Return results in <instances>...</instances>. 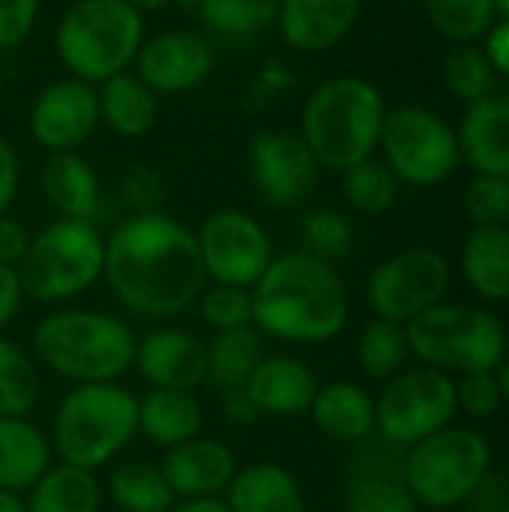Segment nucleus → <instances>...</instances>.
Instances as JSON below:
<instances>
[{"mask_svg": "<svg viewBox=\"0 0 509 512\" xmlns=\"http://www.w3.org/2000/svg\"><path fill=\"white\" fill-rule=\"evenodd\" d=\"M102 279L129 315L150 321L189 312L207 285L195 231L159 210L132 213L105 237Z\"/></svg>", "mask_w": 509, "mask_h": 512, "instance_id": "f257e3e1", "label": "nucleus"}, {"mask_svg": "<svg viewBox=\"0 0 509 512\" xmlns=\"http://www.w3.org/2000/svg\"><path fill=\"white\" fill-rule=\"evenodd\" d=\"M351 318V294L333 264L300 249L276 255L252 285V327L288 345L333 342Z\"/></svg>", "mask_w": 509, "mask_h": 512, "instance_id": "f03ea898", "label": "nucleus"}, {"mask_svg": "<svg viewBox=\"0 0 509 512\" xmlns=\"http://www.w3.org/2000/svg\"><path fill=\"white\" fill-rule=\"evenodd\" d=\"M33 357L57 378L75 384H114L135 360L138 336L102 309L60 306L33 327Z\"/></svg>", "mask_w": 509, "mask_h": 512, "instance_id": "7ed1b4c3", "label": "nucleus"}, {"mask_svg": "<svg viewBox=\"0 0 509 512\" xmlns=\"http://www.w3.org/2000/svg\"><path fill=\"white\" fill-rule=\"evenodd\" d=\"M384 117L387 105L375 84L357 75H339L309 93L300 138L321 168L348 171L351 165L372 159L381 144Z\"/></svg>", "mask_w": 509, "mask_h": 512, "instance_id": "20e7f679", "label": "nucleus"}, {"mask_svg": "<svg viewBox=\"0 0 509 512\" xmlns=\"http://www.w3.org/2000/svg\"><path fill=\"white\" fill-rule=\"evenodd\" d=\"M138 435V396L120 381L75 384L54 408V462L99 471L111 465Z\"/></svg>", "mask_w": 509, "mask_h": 512, "instance_id": "39448f33", "label": "nucleus"}, {"mask_svg": "<svg viewBox=\"0 0 509 512\" xmlns=\"http://www.w3.org/2000/svg\"><path fill=\"white\" fill-rule=\"evenodd\" d=\"M54 45L72 78L102 84L135 63L144 45V15L123 0H78L57 21Z\"/></svg>", "mask_w": 509, "mask_h": 512, "instance_id": "423d86ee", "label": "nucleus"}, {"mask_svg": "<svg viewBox=\"0 0 509 512\" xmlns=\"http://www.w3.org/2000/svg\"><path fill=\"white\" fill-rule=\"evenodd\" d=\"M105 267V237L96 222L87 219H54L39 234L18 264L24 297L63 306L102 279Z\"/></svg>", "mask_w": 509, "mask_h": 512, "instance_id": "0eeeda50", "label": "nucleus"}, {"mask_svg": "<svg viewBox=\"0 0 509 512\" xmlns=\"http://www.w3.org/2000/svg\"><path fill=\"white\" fill-rule=\"evenodd\" d=\"M405 333L411 354L441 372H495L507 351L504 324L480 306L438 303L414 315Z\"/></svg>", "mask_w": 509, "mask_h": 512, "instance_id": "6e6552de", "label": "nucleus"}, {"mask_svg": "<svg viewBox=\"0 0 509 512\" xmlns=\"http://www.w3.org/2000/svg\"><path fill=\"white\" fill-rule=\"evenodd\" d=\"M492 453L480 432L447 426L405 453V483L420 507L447 510L468 501L489 477Z\"/></svg>", "mask_w": 509, "mask_h": 512, "instance_id": "1a4fd4ad", "label": "nucleus"}, {"mask_svg": "<svg viewBox=\"0 0 509 512\" xmlns=\"http://www.w3.org/2000/svg\"><path fill=\"white\" fill-rule=\"evenodd\" d=\"M456 411V381L447 372L432 366L399 372L375 399V432L408 450L447 429Z\"/></svg>", "mask_w": 509, "mask_h": 512, "instance_id": "9d476101", "label": "nucleus"}, {"mask_svg": "<svg viewBox=\"0 0 509 512\" xmlns=\"http://www.w3.org/2000/svg\"><path fill=\"white\" fill-rule=\"evenodd\" d=\"M381 147L396 180L411 186L441 183L447 174L456 171L462 159L459 138L447 126V120L420 105L387 111L381 126Z\"/></svg>", "mask_w": 509, "mask_h": 512, "instance_id": "9b49d317", "label": "nucleus"}, {"mask_svg": "<svg viewBox=\"0 0 509 512\" xmlns=\"http://www.w3.org/2000/svg\"><path fill=\"white\" fill-rule=\"evenodd\" d=\"M195 240L207 282L216 285L252 288L276 258L273 240L264 231V225L237 207L213 210L198 225Z\"/></svg>", "mask_w": 509, "mask_h": 512, "instance_id": "f8f14e48", "label": "nucleus"}, {"mask_svg": "<svg viewBox=\"0 0 509 512\" xmlns=\"http://www.w3.org/2000/svg\"><path fill=\"white\" fill-rule=\"evenodd\" d=\"M450 288V264L435 249H405L381 261L366 282L375 318L408 324L414 315L441 303Z\"/></svg>", "mask_w": 509, "mask_h": 512, "instance_id": "ddd939ff", "label": "nucleus"}, {"mask_svg": "<svg viewBox=\"0 0 509 512\" xmlns=\"http://www.w3.org/2000/svg\"><path fill=\"white\" fill-rule=\"evenodd\" d=\"M249 168L258 198L276 210H291L312 195L321 165L300 135L267 129L252 135Z\"/></svg>", "mask_w": 509, "mask_h": 512, "instance_id": "4468645a", "label": "nucleus"}, {"mask_svg": "<svg viewBox=\"0 0 509 512\" xmlns=\"http://www.w3.org/2000/svg\"><path fill=\"white\" fill-rule=\"evenodd\" d=\"M30 135L48 153H75L99 126L96 84L60 78L39 90L30 108Z\"/></svg>", "mask_w": 509, "mask_h": 512, "instance_id": "2eb2a0df", "label": "nucleus"}, {"mask_svg": "<svg viewBox=\"0 0 509 512\" xmlns=\"http://www.w3.org/2000/svg\"><path fill=\"white\" fill-rule=\"evenodd\" d=\"M405 447L372 435L357 444L348 471V512H420L405 483Z\"/></svg>", "mask_w": 509, "mask_h": 512, "instance_id": "dca6fc26", "label": "nucleus"}, {"mask_svg": "<svg viewBox=\"0 0 509 512\" xmlns=\"http://www.w3.org/2000/svg\"><path fill=\"white\" fill-rule=\"evenodd\" d=\"M132 369L153 390H198L207 375V342L183 327H153L138 336Z\"/></svg>", "mask_w": 509, "mask_h": 512, "instance_id": "f3484780", "label": "nucleus"}, {"mask_svg": "<svg viewBox=\"0 0 509 512\" xmlns=\"http://www.w3.org/2000/svg\"><path fill=\"white\" fill-rule=\"evenodd\" d=\"M213 69V45L195 30H165L147 39L135 57V75L153 93L195 90Z\"/></svg>", "mask_w": 509, "mask_h": 512, "instance_id": "a211bd4d", "label": "nucleus"}, {"mask_svg": "<svg viewBox=\"0 0 509 512\" xmlns=\"http://www.w3.org/2000/svg\"><path fill=\"white\" fill-rule=\"evenodd\" d=\"M159 468L177 501H207L225 498L240 462L228 444L198 435L180 447L165 450Z\"/></svg>", "mask_w": 509, "mask_h": 512, "instance_id": "6ab92c4d", "label": "nucleus"}, {"mask_svg": "<svg viewBox=\"0 0 509 512\" xmlns=\"http://www.w3.org/2000/svg\"><path fill=\"white\" fill-rule=\"evenodd\" d=\"M459 153L477 174H509V78L468 102L459 126Z\"/></svg>", "mask_w": 509, "mask_h": 512, "instance_id": "aec40b11", "label": "nucleus"}, {"mask_svg": "<svg viewBox=\"0 0 509 512\" xmlns=\"http://www.w3.org/2000/svg\"><path fill=\"white\" fill-rule=\"evenodd\" d=\"M363 0H279L276 24L294 51H327L360 21Z\"/></svg>", "mask_w": 509, "mask_h": 512, "instance_id": "412c9836", "label": "nucleus"}, {"mask_svg": "<svg viewBox=\"0 0 509 512\" xmlns=\"http://www.w3.org/2000/svg\"><path fill=\"white\" fill-rule=\"evenodd\" d=\"M318 378L309 363L291 354H267L252 378L246 381V393L258 405L261 417H300L309 411Z\"/></svg>", "mask_w": 509, "mask_h": 512, "instance_id": "4be33fe9", "label": "nucleus"}, {"mask_svg": "<svg viewBox=\"0 0 509 512\" xmlns=\"http://www.w3.org/2000/svg\"><path fill=\"white\" fill-rule=\"evenodd\" d=\"M306 414L330 441L360 444L375 435V399L354 381L321 384Z\"/></svg>", "mask_w": 509, "mask_h": 512, "instance_id": "5701e85b", "label": "nucleus"}, {"mask_svg": "<svg viewBox=\"0 0 509 512\" xmlns=\"http://www.w3.org/2000/svg\"><path fill=\"white\" fill-rule=\"evenodd\" d=\"M225 504L231 512H309L297 477L279 462L240 465Z\"/></svg>", "mask_w": 509, "mask_h": 512, "instance_id": "b1692460", "label": "nucleus"}, {"mask_svg": "<svg viewBox=\"0 0 509 512\" xmlns=\"http://www.w3.org/2000/svg\"><path fill=\"white\" fill-rule=\"evenodd\" d=\"M42 195L60 213V219H96L102 204V189L93 165L75 153H48L42 174Z\"/></svg>", "mask_w": 509, "mask_h": 512, "instance_id": "393cba45", "label": "nucleus"}, {"mask_svg": "<svg viewBox=\"0 0 509 512\" xmlns=\"http://www.w3.org/2000/svg\"><path fill=\"white\" fill-rule=\"evenodd\" d=\"M204 429V408L192 390H147L138 399V435H144L153 447L171 450Z\"/></svg>", "mask_w": 509, "mask_h": 512, "instance_id": "a878e982", "label": "nucleus"}, {"mask_svg": "<svg viewBox=\"0 0 509 512\" xmlns=\"http://www.w3.org/2000/svg\"><path fill=\"white\" fill-rule=\"evenodd\" d=\"M51 462V441L33 420L0 417V489L24 495Z\"/></svg>", "mask_w": 509, "mask_h": 512, "instance_id": "bb28decb", "label": "nucleus"}, {"mask_svg": "<svg viewBox=\"0 0 509 512\" xmlns=\"http://www.w3.org/2000/svg\"><path fill=\"white\" fill-rule=\"evenodd\" d=\"M27 512H102L105 489L96 471L51 462V468L24 492Z\"/></svg>", "mask_w": 509, "mask_h": 512, "instance_id": "cd10ccee", "label": "nucleus"}, {"mask_svg": "<svg viewBox=\"0 0 509 512\" xmlns=\"http://www.w3.org/2000/svg\"><path fill=\"white\" fill-rule=\"evenodd\" d=\"M99 120L123 135V138H141L156 126V93L135 75L120 72L99 84Z\"/></svg>", "mask_w": 509, "mask_h": 512, "instance_id": "c85d7f7f", "label": "nucleus"}, {"mask_svg": "<svg viewBox=\"0 0 509 512\" xmlns=\"http://www.w3.org/2000/svg\"><path fill=\"white\" fill-rule=\"evenodd\" d=\"M267 357L264 336L255 327H240L228 333H213L207 339V375L204 387L216 393L240 390Z\"/></svg>", "mask_w": 509, "mask_h": 512, "instance_id": "c756f323", "label": "nucleus"}, {"mask_svg": "<svg viewBox=\"0 0 509 512\" xmlns=\"http://www.w3.org/2000/svg\"><path fill=\"white\" fill-rule=\"evenodd\" d=\"M462 273L480 297L492 303H507L509 228H501V225L474 228L462 249Z\"/></svg>", "mask_w": 509, "mask_h": 512, "instance_id": "7c9ffc66", "label": "nucleus"}, {"mask_svg": "<svg viewBox=\"0 0 509 512\" xmlns=\"http://www.w3.org/2000/svg\"><path fill=\"white\" fill-rule=\"evenodd\" d=\"M102 489L120 512H168L177 504L162 468L141 459L114 465Z\"/></svg>", "mask_w": 509, "mask_h": 512, "instance_id": "2f4dec72", "label": "nucleus"}, {"mask_svg": "<svg viewBox=\"0 0 509 512\" xmlns=\"http://www.w3.org/2000/svg\"><path fill=\"white\" fill-rule=\"evenodd\" d=\"M408 354H411V345H408L405 324H396V321L375 318L372 324L363 327L357 339V363L372 381L396 378L405 369Z\"/></svg>", "mask_w": 509, "mask_h": 512, "instance_id": "473e14b6", "label": "nucleus"}, {"mask_svg": "<svg viewBox=\"0 0 509 512\" xmlns=\"http://www.w3.org/2000/svg\"><path fill=\"white\" fill-rule=\"evenodd\" d=\"M42 393L33 357L0 336V417H30Z\"/></svg>", "mask_w": 509, "mask_h": 512, "instance_id": "72a5a7b5", "label": "nucleus"}, {"mask_svg": "<svg viewBox=\"0 0 509 512\" xmlns=\"http://www.w3.org/2000/svg\"><path fill=\"white\" fill-rule=\"evenodd\" d=\"M399 180L387 168V162L378 159H363L342 171V195L351 210L363 216H381L396 204Z\"/></svg>", "mask_w": 509, "mask_h": 512, "instance_id": "f704fd0d", "label": "nucleus"}, {"mask_svg": "<svg viewBox=\"0 0 509 512\" xmlns=\"http://www.w3.org/2000/svg\"><path fill=\"white\" fill-rule=\"evenodd\" d=\"M351 249H354V225L345 213L333 207H318L303 216L300 252L336 267L351 255Z\"/></svg>", "mask_w": 509, "mask_h": 512, "instance_id": "c9c22d12", "label": "nucleus"}, {"mask_svg": "<svg viewBox=\"0 0 509 512\" xmlns=\"http://www.w3.org/2000/svg\"><path fill=\"white\" fill-rule=\"evenodd\" d=\"M198 12L225 36H249L276 24L279 0H204Z\"/></svg>", "mask_w": 509, "mask_h": 512, "instance_id": "e433bc0d", "label": "nucleus"}, {"mask_svg": "<svg viewBox=\"0 0 509 512\" xmlns=\"http://www.w3.org/2000/svg\"><path fill=\"white\" fill-rule=\"evenodd\" d=\"M429 21L453 42H471L495 21V0H426Z\"/></svg>", "mask_w": 509, "mask_h": 512, "instance_id": "4c0bfd02", "label": "nucleus"}, {"mask_svg": "<svg viewBox=\"0 0 509 512\" xmlns=\"http://www.w3.org/2000/svg\"><path fill=\"white\" fill-rule=\"evenodd\" d=\"M495 69L486 57L483 48L459 42L447 51L444 57V84L450 87L453 96L474 102L477 96H483L492 84H495Z\"/></svg>", "mask_w": 509, "mask_h": 512, "instance_id": "58836bf2", "label": "nucleus"}, {"mask_svg": "<svg viewBox=\"0 0 509 512\" xmlns=\"http://www.w3.org/2000/svg\"><path fill=\"white\" fill-rule=\"evenodd\" d=\"M198 315L213 333L252 327V288L207 282L198 297Z\"/></svg>", "mask_w": 509, "mask_h": 512, "instance_id": "ea45409f", "label": "nucleus"}, {"mask_svg": "<svg viewBox=\"0 0 509 512\" xmlns=\"http://www.w3.org/2000/svg\"><path fill=\"white\" fill-rule=\"evenodd\" d=\"M465 213L477 228L509 222V174H477L465 189Z\"/></svg>", "mask_w": 509, "mask_h": 512, "instance_id": "a19ab883", "label": "nucleus"}, {"mask_svg": "<svg viewBox=\"0 0 509 512\" xmlns=\"http://www.w3.org/2000/svg\"><path fill=\"white\" fill-rule=\"evenodd\" d=\"M456 402L465 414L486 420L501 408V387L495 372H471L456 384Z\"/></svg>", "mask_w": 509, "mask_h": 512, "instance_id": "79ce46f5", "label": "nucleus"}, {"mask_svg": "<svg viewBox=\"0 0 509 512\" xmlns=\"http://www.w3.org/2000/svg\"><path fill=\"white\" fill-rule=\"evenodd\" d=\"M39 15V0H0V51L18 48Z\"/></svg>", "mask_w": 509, "mask_h": 512, "instance_id": "37998d69", "label": "nucleus"}, {"mask_svg": "<svg viewBox=\"0 0 509 512\" xmlns=\"http://www.w3.org/2000/svg\"><path fill=\"white\" fill-rule=\"evenodd\" d=\"M123 195H126V201L135 207V213H153L156 204H159L162 186H159V180H156L153 171L138 168V171H129V174H126V180H123Z\"/></svg>", "mask_w": 509, "mask_h": 512, "instance_id": "c03bdc74", "label": "nucleus"}, {"mask_svg": "<svg viewBox=\"0 0 509 512\" xmlns=\"http://www.w3.org/2000/svg\"><path fill=\"white\" fill-rule=\"evenodd\" d=\"M30 237L33 234L18 219L3 213L0 216V264L3 267H18L24 252H27V246H30Z\"/></svg>", "mask_w": 509, "mask_h": 512, "instance_id": "a18cd8bd", "label": "nucleus"}, {"mask_svg": "<svg viewBox=\"0 0 509 512\" xmlns=\"http://www.w3.org/2000/svg\"><path fill=\"white\" fill-rule=\"evenodd\" d=\"M24 300L27 297H24V285H21L18 267H3L0 264V336L18 318Z\"/></svg>", "mask_w": 509, "mask_h": 512, "instance_id": "49530a36", "label": "nucleus"}, {"mask_svg": "<svg viewBox=\"0 0 509 512\" xmlns=\"http://www.w3.org/2000/svg\"><path fill=\"white\" fill-rule=\"evenodd\" d=\"M18 183H21V165H18V153L15 147L0 135V216L9 213L15 195H18Z\"/></svg>", "mask_w": 509, "mask_h": 512, "instance_id": "de8ad7c7", "label": "nucleus"}, {"mask_svg": "<svg viewBox=\"0 0 509 512\" xmlns=\"http://www.w3.org/2000/svg\"><path fill=\"white\" fill-rule=\"evenodd\" d=\"M222 414L231 426H255L261 420V411L246 393V387L222 393Z\"/></svg>", "mask_w": 509, "mask_h": 512, "instance_id": "09e8293b", "label": "nucleus"}, {"mask_svg": "<svg viewBox=\"0 0 509 512\" xmlns=\"http://www.w3.org/2000/svg\"><path fill=\"white\" fill-rule=\"evenodd\" d=\"M483 51H486L492 69L501 72L504 78H509V21H498L489 30V39H486V48Z\"/></svg>", "mask_w": 509, "mask_h": 512, "instance_id": "8fccbe9b", "label": "nucleus"}, {"mask_svg": "<svg viewBox=\"0 0 509 512\" xmlns=\"http://www.w3.org/2000/svg\"><path fill=\"white\" fill-rule=\"evenodd\" d=\"M168 512H231L225 498H207V501H177Z\"/></svg>", "mask_w": 509, "mask_h": 512, "instance_id": "3c124183", "label": "nucleus"}, {"mask_svg": "<svg viewBox=\"0 0 509 512\" xmlns=\"http://www.w3.org/2000/svg\"><path fill=\"white\" fill-rule=\"evenodd\" d=\"M0 512H27V501L21 492L0 489Z\"/></svg>", "mask_w": 509, "mask_h": 512, "instance_id": "603ef678", "label": "nucleus"}, {"mask_svg": "<svg viewBox=\"0 0 509 512\" xmlns=\"http://www.w3.org/2000/svg\"><path fill=\"white\" fill-rule=\"evenodd\" d=\"M126 6H132L138 15H144V12H156V9H162L165 3H171V0H123Z\"/></svg>", "mask_w": 509, "mask_h": 512, "instance_id": "864d4df0", "label": "nucleus"}, {"mask_svg": "<svg viewBox=\"0 0 509 512\" xmlns=\"http://www.w3.org/2000/svg\"><path fill=\"white\" fill-rule=\"evenodd\" d=\"M495 378H498V387H501V399L509 402V360L498 366V375Z\"/></svg>", "mask_w": 509, "mask_h": 512, "instance_id": "5fc2aeb1", "label": "nucleus"}, {"mask_svg": "<svg viewBox=\"0 0 509 512\" xmlns=\"http://www.w3.org/2000/svg\"><path fill=\"white\" fill-rule=\"evenodd\" d=\"M495 15H501V21H509V0H495Z\"/></svg>", "mask_w": 509, "mask_h": 512, "instance_id": "6e6d98bb", "label": "nucleus"}, {"mask_svg": "<svg viewBox=\"0 0 509 512\" xmlns=\"http://www.w3.org/2000/svg\"><path fill=\"white\" fill-rule=\"evenodd\" d=\"M177 3H180V6H186V9H198L204 0H177Z\"/></svg>", "mask_w": 509, "mask_h": 512, "instance_id": "4d7b16f0", "label": "nucleus"}, {"mask_svg": "<svg viewBox=\"0 0 509 512\" xmlns=\"http://www.w3.org/2000/svg\"><path fill=\"white\" fill-rule=\"evenodd\" d=\"M0 87H3V78H0Z\"/></svg>", "mask_w": 509, "mask_h": 512, "instance_id": "13d9d810", "label": "nucleus"}, {"mask_svg": "<svg viewBox=\"0 0 509 512\" xmlns=\"http://www.w3.org/2000/svg\"><path fill=\"white\" fill-rule=\"evenodd\" d=\"M504 512H509V504H507V510H504Z\"/></svg>", "mask_w": 509, "mask_h": 512, "instance_id": "bf43d9fd", "label": "nucleus"}]
</instances>
